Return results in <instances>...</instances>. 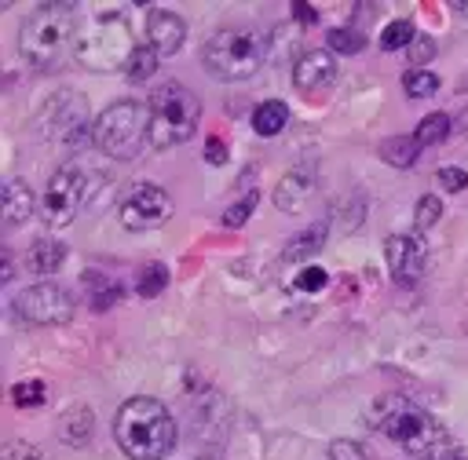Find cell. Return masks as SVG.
<instances>
[{
  "label": "cell",
  "instance_id": "obj_1",
  "mask_svg": "<svg viewBox=\"0 0 468 460\" xmlns=\"http://www.w3.org/2000/svg\"><path fill=\"white\" fill-rule=\"evenodd\" d=\"M369 427L417 460H457L453 434L439 420H431L424 409H417L413 402H406L399 394H384L373 402Z\"/></svg>",
  "mask_w": 468,
  "mask_h": 460
},
{
  "label": "cell",
  "instance_id": "obj_2",
  "mask_svg": "<svg viewBox=\"0 0 468 460\" xmlns=\"http://www.w3.org/2000/svg\"><path fill=\"white\" fill-rule=\"evenodd\" d=\"M113 438L128 460H161L176 445V420L157 398L135 394L117 409Z\"/></svg>",
  "mask_w": 468,
  "mask_h": 460
},
{
  "label": "cell",
  "instance_id": "obj_3",
  "mask_svg": "<svg viewBox=\"0 0 468 460\" xmlns=\"http://www.w3.org/2000/svg\"><path fill=\"white\" fill-rule=\"evenodd\" d=\"M77 40V22L69 4H40L18 26V51L40 73H55L66 66Z\"/></svg>",
  "mask_w": 468,
  "mask_h": 460
},
{
  "label": "cell",
  "instance_id": "obj_4",
  "mask_svg": "<svg viewBox=\"0 0 468 460\" xmlns=\"http://www.w3.org/2000/svg\"><path fill=\"white\" fill-rule=\"evenodd\" d=\"M135 44H132V29L124 22V15L106 11L88 18L84 26H77V40H73V58L84 69L95 73H117L128 66Z\"/></svg>",
  "mask_w": 468,
  "mask_h": 460
},
{
  "label": "cell",
  "instance_id": "obj_5",
  "mask_svg": "<svg viewBox=\"0 0 468 460\" xmlns=\"http://www.w3.org/2000/svg\"><path fill=\"white\" fill-rule=\"evenodd\" d=\"M91 142L113 161H135L139 150L150 142V106L139 99H121L106 106L95 117Z\"/></svg>",
  "mask_w": 468,
  "mask_h": 460
},
{
  "label": "cell",
  "instance_id": "obj_6",
  "mask_svg": "<svg viewBox=\"0 0 468 460\" xmlns=\"http://www.w3.org/2000/svg\"><path fill=\"white\" fill-rule=\"evenodd\" d=\"M150 146L154 150H168L186 142L197 131L201 120V102L190 88L183 84H161L150 95Z\"/></svg>",
  "mask_w": 468,
  "mask_h": 460
},
{
  "label": "cell",
  "instance_id": "obj_7",
  "mask_svg": "<svg viewBox=\"0 0 468 460\" xmlns=\"http://www.w3.org/2000/svg\"><path fill=\"white\" fill-rule=\"evenodd\" d=\"M263 40L249 29H219L208 37L201 62L216 80H249L263 66Z\"/></svg>",
  "mask_w": 468,
  "mask_h": 460
},
{
  "label": "cell",
  "instance_id": "obj_8",
  "mask_svg": "<svg viewBox=\"0 0 468 460\" xmlns=\"http://www.w3.org/2000/svg\"><path fill=\"white\" fill-rule=\"evenodd\" d=\"M37 128H40L44 139L80 146V142L91 139L95 124H88V110H84V99L77 91H55V95H48L44 110L37 113Z\"/></svg>",
  "mask_w": 468,
  "mask_h": 460
},
{
  "label": "cell",
  "instance_id": "obj_9",
  "mask_svg": "<svg viewBox=\"0 0 468 460\" xmlns=\"http://www.w3.org/2000/svg\"><path fill=\"white\" fill-rule=\"evenodd\" d=\"M168 215H172V197H168V190L157 186V183H135V186L124 193L121 208H117L121 226H124V230H135V234L165 226Z\"/></svg>",
  "mask_w": 468,
  "mask_h": 460
},
{
  "label": "cell",
  "instance_id": "obj_10",
  "mask_svg": "<svg viewBox=\"0 0 468 460\" xmlns=\"http://www.w3.org/2000/svg\"><path fill=\"white\" fill-rule=\"evenodd\" d=\"M11 307L26 325H66L73 318V296L62 285H51V281L22 288Z\"/></svg>",
  "mask_w": 468,
  "mask_h": 460
},
{
  "label": "cell",
  "instance_id": "obj_11",
  "mask_svg": "<svg viewBox=\"0 0 468 460\" xmlns=\"http://www.w3.org/2000/svg\"><path fill=\"white\" fill-rule=\"evenodd\" d=\"M80 201H84V175L77 164H62L40 193V219L48 226H69Z\"/></svg>",
  "mask_w": 468,
  "mask_h": 460
},
{
  "label": "cell",
  "instance_id": "obj_12",
  "mask_svg": "<svg viewBox=\"0 0 468 460\" xmlns=\"http://www.w3.org/2000/svg\"><path fill=\"white\" fill-rule=\"evenodd\" d=\"M384 259L399 285H417L428 270V245L420 234H391L384 241Z\"/></svg>",
  "mask_w": 468,
  "mask_h": 460
},
{
  "label": "cell",
  "instance_id": "obj_13",
  "mask_svg": "<svg viewBox=\"0 0 468 460\" xmlns=\"http://www.w3.org/2000/svg\"><path fill=\"white\" fill-rule=\"evenodd\" d=\"M318 190V164L314 161H300L292 172H285L274 186V204L278 212H303L307 201Z\"/></svg>",
  "mask_w": 468,
  "mask_h": 460
},
{
  "label": "cell",
  "instance_id": "obj_14",
  "mask_svg": "<svg viewBox=\"0 0 468 460\" xmlns=\"http://www.w3.org/2000/svg\"><path fill=\"white\" fill-rule=\"evenodd\" d=\"M333 80H336V62H333V55L322 51V47L303 51V55L296 58V66H292V84H296V91L307 95V99L322 95Z\"/></svg>",
  "mask_w": 468,
  "mask_h": 460
},
{
  "label": "cell",
  "instance_id": "obj_15",
  "mask_svg": "<svg viewBox=\"0 0 468 460\" xmlns=\"http://www.w3.org/2000/svg\"><path fill=\"white\" fill-rule=\"evenodd\" d=\"M186 40V22L168 11V7H154L146 15V44L157 51V55H176Z\"/></svg>",
  "mask_w": 468,
  "mask_h": 460
},
{
  "label": "cell",
  "instance_id": "obj_16",
  "mask_svg": "<svg viewBox=\"0 0 468 460\" xmlns=\"http://www.w3.org/2000/svg\"><path fill=\"white\" fill-rule=\"evenodd\" d=\"M33 208H40V201L33 197L29 183L26 179H11L4 186V223L7 226H22L33 215Z\"/></svg>",
  "mask_w": 468,
  "mask_h": 460
},
{
  "label": "cell",
  "instance_id": "obj_17",
  "mask_svg": "<svg viewBox=\"0 0 468 460\" xmlns=\"http://www.w3.org/2000/svg\"><path fill=\"white\" fill-rule=\"evenodd\" d=\"M80 288H84V296H88V303H91L95 310H110V307L121 303V296H124V285L113 281V277L102 274V270H84V274H80Z\"/></svg>",
  "mask_w": 468,
  "mask_h": 460
},
{
  "label": "cell",
  "instance_id": "obj_18",
  "mask_svg": "<svg viewBox=\"0 0 468 460\" xmlns=\"http://www.w3.org/2000/svg\"><path fill=\"white\" fill-rule=\"evenodd\" d=\"M289 124V106L282 99H263L256 110H252V131L256 135H278L282 128Z\"/></svg>",
  "mask_w": 468,
  "mask_h": 460
},
{
  "label": "cell",
  "instance_id": "obj_19",
  "mask_svg": "<svg viewBox=\"0 0 468 460\" xmlns=\"http://www.w3.org/2000/svg\"><path fill=\"white\" fill-rule=\"evenodd\" d=\"M91 431H95V423H91V409H88V405H73V409L58 420V438H62L66 445H84V442L91 438Z\"/></svg>",
  "mask_w": 468,
  "mask_h": 460
},
{
  "label": "cell",
  "instance_id": "obj_20",
  "mask_svg": "<svg viewBox=\"0 0 468 460\" xmlns=\"http://www.w3.org/2000/svg\"><path fill=\"white\" fill-rule=\"evenodd\" d=\"M62 259H66V248H62L58 241H51V237L33 241V248H29V256H26V263H29L33 274H55V270L62 267Z\"/></svg>",
  "mask_w": 468,
  "mask_h": 460
},
{
  "label": "cell",
  "instance_id": "obj_21",
  "mask_svg": "<svg viewBox=\"0 0 468 460\" xmlns=\"http://www.w3.org/2000/svg\"><path fill=\"white\" fill-rule=\"evenodd\" d=\"M380 157H384L388 164H395V168H413L417 157H420V146H417V139H410V135H391V139L380 142Z\"/></svg>",
  "mask_w": 468,
  "mask_h": 460
},
{
  "label": "cell",
  "instance_id": "obj_22",
  "mask_svg": "<svg viewBox=\"0 0 468 460\" xmlns=\"http://www.w3.org/2000/svg\"><path fill=\"white\" fill-rule=\"evenodd\" d=\"M157 58H161V55H157L150 44H135V51H132V58H128V66H124V77H128L132 84L154 77V73H157Z\"/></svg>",
  "mask_w": 468,
  "mask_h": 460
},
{
  "label": "cell",
  "instance_id": "obj_23",
  "mask_svg": "<svg viewBox=\"0 0 468 460\" xmlns=\"http://www.w3.org/2000/svg\"><path fill=\"white\" fill-rule=\"evenodd\" d=\"M325 223H314V226H307L303 234H296L289 245H285V259H303V256H311V252H318L322 248V241H325Z\"/></svg>",
  "mask_w": 468,
  "mask_h": 460
},
{
  "label": "cell",
  "instance_id": "obj_24",
  "mask_svg": "<svg viewBox=\"0 0 468 460\" xmlns=\"http://www.w3.org/2000/svg\"><path fill=\"white\" fill-rule=\"evenodd\" d=\"M413 40H417V33H413V22H410V18H395V22H388L384 33H380V47H384V51L410 47Z\"/></svg>",
  "mask_w": 468,
  "mask_h": 460
},
{
  "label": "cell",
  "instance_id": "obj_25",
  "mask_svg": "<svg viewBox=\"0 0 468 460\" xmlns=\"http://www.w3.org/2000/svg\"><path fill=\"white\" fill-rule=\"evenodd\" d=\"M446 135H450V117H446V113H428V117L417 124V131H413V139H417L420 150L431 146V142H439V139H446Z\"/></svg>",
  "mask_w": 468,
  "mask_h": 460
},
{
  "label": "cell",
  "instance_id": "obj_26",
  "mask_svg": "<svg viewBox=\"0 0 468 460\" xmlns=\"http://www.w3.org/2000/svg\"><path fill=\"white\" fill-rule=\"evenodd\" d=\"M325 47H329V51H340V55H358V51L366 47V37H362L358 29L336 26V29L325 33Z\"/></svg>",
  "mask_w": 468,
  "mask_h": 460
},
{
  "label": "cell",
  "instance_id": "obj_27",
  "mask_svg": "<svg viewBox=\"0 0 468 460\" xmlns=\"http://www.w3.org/2000/svg\"><path fill=\"white\" fill-rule=\"evenodd\" d=\"M402 88H406L410 99H428V95L439 91V77H435L431 69H410V73L402 77Z\"/></svg>",
  "mask_w": 468,
  "mask_h": 460
},
{
  "label": "cell",
  "instance_id": "obj_28",
  "mask_svg": "<svg viewBox=\"0 0 468 460\" xmlns=\"http://www.w3.org/2000/svg\"><path fill=\"white\" fill-rule=\"evenodd\" d=\"M165 285H168V270H165V263H150V267L139 270V285H135V292L146 296V299H154V296L165 292Z\"/></svg>",
  "mask_w": 468,
  "mask_h": 460
},
{
  "label": "cell",
  "instance_id": "obj_29",
  "mask_svg": "<svg viewBox=\"0 0 468 460\" xmlns=\"http://www.w3.org/2000/svg\"><path fill=\"white\" fill-rule=\"evenodd\" d=\"M44 398H48V387L40 380H22L11 387V402L18 409H37V405H44Z\"/></svg>",
  "mask_w": 468,
  "mask_h": 460
},
{
  "label": "cell",
  "instance_id": "obj_30",
  "mask_svg": "<svg viewBox=\"0 0 468 460\" xmlns=\"http://www.w3.org/2000/svg\"><path fill=\"white\" fill-rule=\"evenodd\" d=\"M256 201H260V190H245V197H241V201H234V204L223 212V226H241V223L252 215Z\"/></svg>",
  "mask_w": 468,
  "mask_h": 460
},
{
  "label": "cell",
  "instance_id": "obj_31",
  "mask_svg": "<svg viewBox=\"0 0 468 460\" xmlns=\"http://www.w3.org/2000/svg\"><path fill=\"white\" fill-rule=\"evenodd\" d=\"M439 215H442V204H439V197H435V193H424V197L417 201L413 223H417V230H428V226H435V223H439Z\"/></svg>",
  "mask_w": 468,
  "mask_h": 460
},
{
  "label": "cell",
  "instance_id": "obj_32",
  "mask_svg": "<svg viewBox=\"0 0 468 460\" xmlns=\"http://www.w3.org/2000/svg\"><path fill=\"white\" fill-rule=\"evenodd\" d=\"M325 281H329V274H325L322 267H303V270L292 277V288H296V292H318V288H325Z\"/></svg>",
  "mask_w": 468,
  "mask_h": 460
},
{
  "label": "cell",
  "instance_id": "obj_33",
  "mask_svg": "<svg viewBox=\"0 0 468 460\" xmlns=\"http://www.w3.org/2000/svg\"><path fill=\"white\" fill-rule=\"evenodd\" d=\"M435 183L446 190V193H461L468 186V172L464 168H439L435 172Z\"/></svg>",
  "mask_w": 468,
  "mask_h": 460
},
{
  "label": "cell",
  "instance_id": "obj_34",
  "mask_svg": "<svg viewBox=\"0 0 468 460\" xmlns=\"http://www.w3.org/2000/svg\"><path fill=\"white\" fill-rule=\"evenodd\" d=\"M329 460H366L362 445L351 442V438H333L329 442Z\"/></svg>",
  "mask_w": 468,
  "mask_h": 460
},
{
  "label": "cell",
  "instance_id": "obj_35",
  "mask_svg": "<svg viewBox=\"0 0 468 460\" xmlns=\"http://www.w3.org/2000/svg\"><path fill=\"white\" fill-rule=\"evenodd\" d=\"M406 51H410V66H413V69H420V66L435 55V40H431V37H417Z\"/></svg>",
  "mask_w": 468,
  "mask_h": 460
},
{
  "label": "cell",
  "instance_id": "obj_36",
  "mask_svg": "<svg viewBox=\"0 0 468 460\" xmlns=\"http://www.w3.org/2000/svg\"><path fill=\"white\" fill-rule=\"evenodd\" d=\"M205 157H208V164H223V161H227V146H223L219 139H208V146H205Z\"/></svg>",
  "mask_w": 468,
  "mask_h": 460
},
{
  "label": "cell",
  "instance_id": "obj_37",
  "mask_svg": "<svg viewBox=\"0 0 468 460\" xmlns=\"http://www.w3.org/2000/svg\"><path fill=\"white\" fill-rule=\"evenodd\" d=\"M292 11H296L300 22H314V18H318V15H314V4H296Z\"/></svg>",
  "mask_w": 468,
  "mask_h": 460
},
{
  "label": "cell",
  "instance_id": "obj_38",
  "mask_svg": "<svg viewBox=\"0 0 468 460\" xmlns=\"http://www.w3.org/2000/svg\"><path fill=\"white\" fill-rule=\"evenodd\" d=\"M457 18H461V26L468 29V0H464V4H457Z\"/></svg>",
  "mask_w": 468,
  "mask_h": 460
},
{
  "label": "cell",
  "instance_id": "obj_39",
  "mask_svg": "<svg viewBox=\"0 0 468 460\" xmlns=\"http://www.w3.org/2000/svg\"><path fill=\"white\" fill-rule=\"evenodd\" d=\"M201 460H212V456H201Z\"/></svg>",
  "mask_w": 468,
  "mask_h": 460
}]
</instances>
